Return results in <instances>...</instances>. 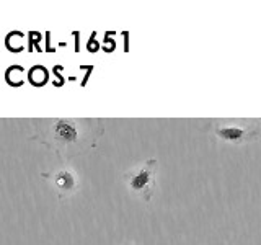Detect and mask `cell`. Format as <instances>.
I'll use <instances>...</instances> for the list:
<instances>
[{
  "mask_svg": "<svg viewBox=\"0 0 261 245\" xmlns=\"http://www.w3.org/2000/svg\"><path fill=\"white\" fill-rule=\"evenodd\" d=\"M212 134L217 139L228 144L240 145L248 141L258 139V129L256 121H245V119H225V121H216L211 126Z\"/></svg>",
  "mask_w": 261,
  "mask_h": 245,
  "instance_id": "6da1fadb",
  "label": "cell"
},
{
  "mask_svg": "<svg viewBox=\"0 0 261 245\" xmlns=\"http://www.w3.org/2000/svg\"><path fill=\"white\" fill-rule=\"evenodd\" d=\"M155 174H157V159H149L139 163V165L130 168L124 175L127 188L134 194L141 196L144 201L149 203L152 200L155 186H157Z\"/></svg>",
  "mask_w": 261,
  "mask_h": 245,
  "instance_id": "7a4b0ae2",
  "label": "cell"
},
{
  "mask_svg": "<svg viewBox=\"0 0 261 245\" xmlns=\"http://www.w3.org/2000/svg\"><path fill=\"white\" fill-rule=\"evenodd\" d=\"M53 133L57 141L64 144H73L80 137V129L77 122L72 119H57L53 126Z\"/></svg>",
  "mask_w": 261,
  "mask_h": 245,
  "instance_id": "3957f363",
  "label": "cell"
},
{
  "mask_svg": "<svg viewBox=\"0 0 261 245\" xmlns=\"http://www.w3.org/2000/svg\"><path fill=\"white\" fill-rule=\"evenodd\" d=\"M54 183L61 191H72L73 188H75V185H77L75 177H73V174L69 170H59V172H57L56 177H54Z\"/></svg>",
  "mask_w": 261,
  "mask_h": 245,
  "instance_id": "277c9868",
  "label": "cell"
},
{
  "mask_svg": "<svg viewBox=\"0 0 261 245\" xmlns=\"http://www.w3.org/2000/svg\"><path fill=\"white\" fill-rule=\"evenodd\" d=\"M256 129H258V139H261V119H256Z\"/></svg>",
  "mask_w": 261,
  "mask_h": 245,
  "instance_id": "5b68a950",
  "label": "cell"
},
{
  "mask_svg": "<svg viewBox=\"0 0 261 245\" xmlns=\"http://www.w3.org/2000/svg\"><path fill=\"white\" fill-rule=\"evenodd\" d=\"M127 245H136V243H134V242H130V243H127Z\"/></svg>",
  "mask_w": 261,
  "mask_h": 245,
  "instance_id": "8992f818",
  "label": "cell"
}]
</instances>
